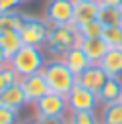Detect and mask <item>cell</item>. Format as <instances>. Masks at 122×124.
<instances>
[{
	"label": "cell",
	"mask_w": 122,
	"mask_h": 124,
	"mask_svg": "<svg viewBox=\"0 0 122 124\" xmlns=\"http://www.w3.org/2000/svg\"><path fill=\"white\" fill-rule=\"evenodd\" d=\"M110 77H122V47L118 49H108V53L102 57L98 63Z\"/></svg>",
	"instance_id": "15"
},
{
	"label": "cell",
	"mask_w": 122,
	"mask_h": 124,
	"mask_svg": "<svg viewBox=\"0 0 122 124\" xmlns=\"http://www.w3.org/2000/svg\"><path fill=\"white\" fill-rule=\"evenodd\" d=\"M43 75H45V79H47L49 90L55 92V94H61V96H67L71 92V87L77 84V75H75L61 59L47 61V65H45V69H43Z\"/></svg>",
	"instance_id": "2"
},
{
	"label": "cell",
	"mask_w": 122,
	"mask_h": 124,
	"mask_svg": "<svg viewBox=\"0 0 122 124\" xmlns=\"http://www.w3.org/2000/svg\"><path fill=\"white\" fill-rule=\"evenodd\" d=\"M67 108L69 112H88V110H98L100 108V100H98V94H94L88 87L75 84L71 87V92L67 96Z\"/></svg>",
	"instance_id": "7"
},
{
	"label": "cell",
	"mask_w": 122,
	"mask_h": 124,
	"mask_svg": "<svg viewBox=\"0 0 122 124\" xmlns=\"http://www.w3.org/2000/svg\"><path fill=\"white\" fill-rule=\"evenodd\" d=\"M59 59L63 61V63L67 65L75 75L84 73V71L88 69L90 65H94V63H92V61L88 59V55L84 53V49H81V47H71L69 51H65V53L61 55Z\"/></svg>",
	"instance_id": "10"
},
{
	"label": "cell",
	"mask_w": 122,
	"mask_h": 124,
	"mask_svg": "<svg viewBox=\"0 0 122 124\" xmlns=\"http://www.w3.org/2000/svg\"><path fill=\"white\" fill-rule=\"evenodd\" d=\"M98 12H100V4L94 2H75L73 8V24L75 27H84V24L98 20Z\"/></svg>",
	"instance_id": "12"
},
{
	"label": "cell",
	"mask_w": 122,
	"mask_h": 124,
	"mask_svg": "<svg viewBox=\"0 0 122 124\" xmlns=\"http://www.w3.org/2000/svg\"><path fill=\"white\" fill-rule=\"evenodd\" d=\"M100 124H122V102L100 106Z\"/></svg>",
	"instance_id": "17"
},
{
	"label": "cell",
	"mask_w": 122,
	"mask_h": 124,
	"mask_svg": "<svg viewBox=\"0 0 122 124\" xmlns=\"http://www.w3.org/2000/svg\"><path fill=\"white\" fill-rule=\"evenodd\" d=\"M23 124H41V120H39V118H30V120L23 122Z\"/></svg>",
	"instance_id": "29"
},
{
	"label": "cell",
	"mask_w": 122,
	"mask_h": 124,
	"mask_svg": "<svg viewBox=\"0 0 122 124\" xmlns=\"http://www.w3.org/2000/svg\"><path fill=\"white\" fill-rule=\"evenodd\" d=\"M75 0H49L45 8V20L51 27H67L73 24Z\"/></svg>",
	"instance_id": "5"
},
{
	"label": "cell",
	"mask_w": 122,
	"mask_h": 124,
	"mask_svg": "<svg viewBox=\"0 0 122 124\" xmlns=\"http://www.w3.org/2000/svg\"><path fill=\"white\" fill-rule=\"evenodd\" d=\"M27 20V14L18 12V10H8V12H0V33H12L20 31Z\"/></svg>",
	"instance_id": "16"
},
{
	"label": "cell",
	"mask_w": 122,
	"mask_h": 124,
	"mask_svg": "<svg viewBox=\"0 0 122 124\" xmlns=\"http://www.w3.org/2000/svg\"><path fill=\"white\" fill-rule=\"evenodd\" d=\"M108 79H110V75L106 73V71L102 69L98 63L90 65L88 69L84 71V73L77 75V84L84 85V87H88V90H92L94 94H98L102 87H104V84H106Z\"/></svg>",
	"instance_id": "9"
},
{
	"label": "cell",
	"mask_w": 122,
	"mask_h": 124,
	"mask_svg": "<svg viewBox=\"0 0 122 124\" xmlns=\"http://www.w3.org/2000/svg\"><path fill=\"white\" fill-rule=\"evenodd\" d=\"M20 84H23V90H24V96H27L29 104H35L37 100H41L43 96H47L51 92L43 71L41 73H35V75H29V77H23Z\"/></svg>",
	"instance_id": "8"
},
{
	"label": "cell",
	"mask_w": 122,
	"mask_h": 124,
	"mask_svg": "<svg viewBox=\"0 0 122 124\" xmlns=\"http://www.w3.org/2000/svg\"><path fill=\"white\" fill-rule=\"evenodd\" d=\"M65 124H100V116L96 114V110L67 112L65 114Z\"/></svg>",
	"instance_id": "20"
},
{
	"label": "cell",
	"mask_w": 122,
	"mask_h": 124,
	"mask_svg": "<svg viewBox=\"0 0 122 124\" xmlns=\"http://www.w3.org/2000/svg\"><path fill=\"white\" fill-rule=\"evenodd\" d=\"M102 39L106 41V45H108L110 49L122 47V27H104Z\"/></svg>",
	"instance_id": "21"
},
{
	"label": "cell",
	"mask_w": 122,
	"mask_h": 124,
	"mask_svg": "<svg viewBox=\"0 0 122 124\" xmlns=\"http://www.w3.org/2000/svg\"><path fill=\"white\" fill-rule=\"evenodd\" d=\"M20 39H23L24 45H30V47H43L47 43V37L51 33V24L45 18H35V16H27L23 29L18 31Z\"/></svg>",
	"instance_id": "4"
},
{
	"label": "cell",
	"mask_w": 122,
	"mask_h": 124,
	"mask_svg": "<svg viewBox=\"0 0 122 124\" xmlns=\"http://www.w3.org/2000/svg\"><path fill=\"white\" fill-rule=\"evenodd\" d=\"M23 2H27V0H23Z\"/></svg>",
	"instance_id": "31"
},
{
	"label": "cell",
	"mask_w": 122,
	"mask_h": 124,
	"mask_svg": "<svg viewBox=\"0 0 122 124\" xmlns=\"http://www.w3.org/2000/svg\"><path fill=\"white\" fill-rule=\"evenodd\" d=\"M35 118H53V116H65L69 112L67 108V98L49 92L47 96H43L41 100L35 102Z\"/></svg>",
	"instance_id": "6"
},
{
	"label": "cell",
	"mask_w": 122,
	"mask_h": 124,
	"mask_svg": "<svg viewBox=\"0 0 122 124\" xmlns=\"http://www.w3.org/2000/svg\"><path fill=\"white\" fill-rule=\"evenodd\" d=\"M75 2H94V4H100L102 0H75Z\"/></svg>",
	"instance_id": "30"
},
{
	"label": "cell",
	"mask_w": 122,
	"mask_h": 124,
	"mask_svg": "<svg viewBox=\"0 0 122 124\" xmlns=\"http://www.w3.org/2000/svg\"><path fill=\"white\" fill-rule=\"evenodd\" d=\"M98 20L104 24V27H122V8H114V6L100 4Z\"/></svg>",
	"instance_id": "18"
},
{
	"label": "cell",
	"mask_w": 122,
	"mask_h": 124,
	"mask_svg": "<svg viewBox=\"0 0 122 124\" xmlns=\"http://www.w3.org/2000/svg\"><path fill=\"white\" fill-rule=\"evenodd\" d=\"M8 65L16 71V75L23 77L41 73L47 65V57H45L41 47H30V45H23L12 57L8 59Z\"/></svg>",
	"instance_id": "1"
},
{
	"label": "cell",
	"mask_w": 122,
	"mask_h": 124,
	"mask_svg": "<svg viewBox=\"0 0 122 124\" xmlns=\"http://www.w3.org/2000/svg\"><path fill=\"white\" fill-rule=\"evenodd\" d=\"M18 120V110L0 106V124H16Z\"/></svg>",
	"instance_id": "24"
},
{
	"label": "cell",
	"mask_w": 122,
	"mask_h": 124,
	"mask_svg": "<svg viewBox=\"0 0 122 124\" xmlns=\"http://www.w3.org/2000/svg\"><path fill=\"white\" fill-rule=\"evenodd\" d=\"M41 124H65V116H53V118H39Z\"/></svg>",
	"instance_id": "26"
},
{
	"label": "cell",
	"mask_w": 122,
	"mask_h": 124,
	"mask_svg": "<svg viewBox=\"0 0 122 124\" xmlns=\"http://www.w3.org/2000/svg\"><path fill=\"white\" fill-rule=\"evenodd\" d=\"M47 49L55 55H63L65 51L71 47H79L81 45V35L75 24H67V27H51V33L47 37Z\"/></svg>",
	"instance_id": "3"
},
{
	"label": "cell",
	"mask_w": 122,
	"mask_h": 124,
	"mask_svg": "<svg viewBox=\"0 0 122 124\" xmlns=\"http://www.w3.org/2000/svg\"><path fill=\"white\" fill-rule=\"evenodd\" d=\"M81 49H84V53L88 55V59L92 63H100L102 57H104L106 53H108V45H106V41L102 37H94V39H81Z\"/></svg>",
	"instance_id": "14"
},
{
	"label": "cell",
	"mask_w": 122,
	"mask_h": 124,
	"mask_svg": "<svg viewBox=\"0 0 122 124\" xmlns=\"http://www.w3.org/2000/svg\"><path fill=\"white\" fill-rule=\"evenodd\" d=\"M100 4H106V6H114V8H122V0H102Z\"/></svg>",
	"instance_id": "27"
},
{
	"label": "cell",
	"mask_w": 122,
	"mask_h": 124,
	"mask_svg": "<svg viewBox=\"0 0 122 124\" xmlns=\"http://www.w3.org/2000/svg\"><path fill=\"white\" fill-rule=\"evenodd\" d=\"M23 0H0V12H8V10H16Z\"/></svg>",
	"instance_id": "25"
},
{
	"label": "cell",
	"mask_w": 122,
	"mask_h": 124,
	"mask_svg": "<svg viewBox=\"0 0 122 124\" xmlns=\"http://www.w3.org/2000/svg\"><path fill=\"white\" fill-rule=\"evenodd\" d=\"M16 81H20V77L16 75V71L10 65L0 67V92H4L6 87H10L12 84H16Z\"/></svg>",
	"instance_id": "22"
},
{
	"label": "cell",
	"mask_w": 122,
	"mask_h": 124,
	"mask_svg": "<svg viewBox=\"0 0 122 124\" xmlns=\"http://www.w3.org/2000/svg\"><path fill=\"white\" fill-rule=\"evenodd\" d=\"M98 100H100V106L122 102V77H110L104 84V87L98 92Z\"/></svg>",
	"instance_id": "13"
},
{
	"label": "cell",
	"mask_w": 122,
	"mask_h": 124,
	"mask_svg": "<svg viewBox=\"0 0 122 124\" xmlns=\"http://www.w3.org/2000/svg\"><path fill=\"white\" fill-rule=\"evenodd\" d=\"M102 31H104V24L100 20H92V23L79 27V35L81 39H94V37H102Z\"/></svg>",
	"instance_id": "23"
},
{
	"label": "cell",
	"mask_w": 122,
	"mask_h": 124,
	"mask_svg": "<svg viewBox=\"0 0 122 124\" xmlns=\"http://www.w3.org/2000/svg\"><path fill=\"white\" fill-rule=\"evenodd\" d=\"M27 96H24V90H23V84L16 81L10 87H6L4 92H0V106H6V108H12V110H20L23 106H27Z\"/></svg>",
	"instance_id": "11"
},
{
	"label": "cell",
	"mask_w": 122,
	"mask_h": 124,
	"mask_svg": "<svg viewBox=\"0 0 122 124\" xmlns=\"http://www.w3.org/2000/svg\"><path fill=\"white\" fill-rule=\"evenodd\" d=\"M4 65H8V55L4 53L2 47H0V67H4Z\"/></svg>",
	"instance_id": "28"
},
{
	"label": "cell",
	"mask_w": 122,
	"mask_h": 124,
	"mask_svg": "<svg viewBox=\"0 0 122 124\" xmlns=\"http://www.w3.org/2000/svg\"><path fill=\"white\" fill-rule=\"evenodd\" d=\"M23 45L24 43H23V39H20L18 31H12V33H0V47H2L4 53L8 55V59L12 57Z\"/></svg>",
	"instance_id": "19"
}]
</instances>
